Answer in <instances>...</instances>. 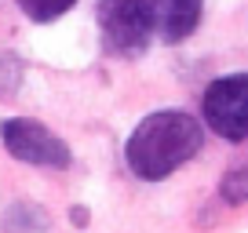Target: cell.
<instances>
[{
	"mask_svg": "<svg viewBox=\"0 0 248 233\" xmlns=\"http://www.w3.org/2000/svg\"><path fill=\"white\" fill-rule=\"evenodd\" d=\"M204 142V131L190 113L183 109H157L146 120H139L128 142H124V160L128 168L146 182L168 179L175 168L194 160Z\"/></svg>",
	"mask_w": 248,
	"mask_h": 233,
	"instance_id": "6da1fadb",
	"label": "cell"
},
{
	"mask_svg": "<svg viewBox=\"0 0 248 233\" xmlns=\"http://www.w3.org/2000/svg\"><path fill=\"white\" fill-rule=\"evenodd\" d=\"M0 142L15 160L37 164V168H70L73 160L70 146L55 131H47L44 124L30 120V116H8L0 124Z\"/></svg>",
	"mask_w": 248,
	"mask_h": 233,
	"instance_id": "7a4b0ae2",
	"label": "cell"
},
{
	"mask_svg": "<svg viewBox=\"0 0 248 233\" xmlns=\"http://www.w3.org/2000/svg\"><path fill=\"white\" fill-rule=\"evenodd\" d=\"M204 120L226 142L248 139V73H230L208 84L204 91Z\"/></svg>",
	"mask_w": 248,
	"mask_h": 233,
	"instance_id": "3957f363",
	"label": "cell"
},
{
	"mask_svg": "<svg viewBox=\"0 0 248 233\" xmlns=\"http://www.w3.org/2000/svg\"><path fill=\"white\" fill-rule=\"evenodd\" d=\"M99 26L117 55H139L146 51L150 33H154V4L150 0H102Z\"/></svg>",
	"mask_w": 248,
	"mask_h": 233,
	"instance_id": "277c9868",
	"label": "cell"
},
{
	"mask_svg": "<svg viewBox=\"0 0 248 233\" xmlns=\"http://www.w3.org/2000/svg\"><path fill=\"white\" fill-rule=\"evenodd\" d=\"M201 4L204 0H154V26L168 44H179L197 29Z\"/></svg>",
	"mask_w": 248,
	"mask_h": 233,
	"instance_id": "5b68a950",
	"label": "cell"
},
{
	"mask_svg": "<svg viewBox=\"0 0 248 233\" xmlns=\"http://www.w3.org/2000/svg\"><path fill=\"white\" fill-rule=\"evenodd\" d=\"M4 230L8 233H44L47 218L37 204H11L8 218H4Z\"/></svg>",
	"mask_w": 248,
	"mask_h": 233,
	"instance_id": "8992f818",
	"label": "cell"
},
{
	"mask_svg": "<svg viewBox=\"0 0 248 233\" xmlns=\"http://www.w3.org/2000/svg\"><path fill=\"white\" fill-rule=\"evenodd\" d=\"M15 4L22 8L26 18H33V22H55L59 15L70 11L77 0H15Z\"/></svg>",
	"mask_w": 248,
	"mask_h": 233,
	"instance_id": "52a82bcc",
	"label": "cell"
},
{
	"mask_svg": "<svg viewBox=\"0 0 248 233\" xmlns=\"http://www.w3.org/2000/svg\"><path fill=\"white\" fill-rule=\"evenodd\" d=\"M219 193H223L226 204H245L248 201V164L245 168H233L230 175H226L223 186H219Z\"/></svg>",
	"mask_w": 248,
	"mask_h": 233,
	"instance_id": "ba28073f",
	"label": "cell"
},
{
	"mask_svg": "<svg viewBox=\"0 0 248 233\" xmlns=\"http://www.w3.org/2000/svg\"><path fill=\"white\" fill-rule=\"evenodd\" d=\"M70 222H73V226H84V222H88V211H84V208H73V211H70Z\"/></svg>",
	"mask_w": 248,
	"mask_h": 233,
	"instance_id": "9c48e42d",
	"label": "cell"
}]
</instances>
